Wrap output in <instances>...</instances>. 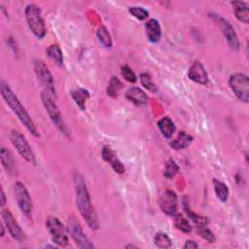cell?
Listing matches in <instances>:
<instances>
[{"instance_id":"7c38bea8","label":"cell","mask_w":249,"mask_h":249,"mask_svg":"<svg viewBox=\"0 0 249 249\" xmlns=\"http://www.w3.org/2000/svg\"><path fill=\"white\" fill-rule=\"evenodd\" d=\"M217 21H218V24L222 30V32H223L230 48L233 51H238L239 47H240L239 40H238L237 35H236L233 28L232 27V25L227 20H225L221 17H217Z\"/></svg>"},{"instance_id":"30bf717a","label":"cell","mask_w":249,"mask_h":249,"mask_svg":"<svg viewBox=\"0 0 249 249\" xmlns=\"http://www.w3.org/2000/svg\"><path fill=\"white\" fill-rule=\"evenodd\" d=\"M15 193L20 209L23 213L30 216L33 210V202L28 189L22 182H17L15 184Z\"/></svg>"},{"instance_id":"5bb4252c","label":"cell","mask_w":249,"mask_h":249,"mask_svg":"<svg viewBox=\"0 0 249 249\" xmlns=\"http://www.w3.org/2000/svg\"><path fill=\"white\" fill-rule=\"evenodd\" d=\"M188 77L191 81L198 83L200 85H207L208 84V74L202 64V62L196 61L190 66Z\"/></svg>"},{"instance_id":"8992f818","label":"cell","mask_w":249,"mask_h":249,"mask_svg":"<svg viewBox=\"0 0 249 249\" xmlns=\"http://www.w3.org/2000/svg\"><path fill=\"white\" fill-rule=\"evenodd\" d=\"M229 85L235 96L242 102L249 100V79L243 73H234L229 79Z\"/></svg>"},{"instance_id":"ffe728a7","label":"cell","mask_w":249,"mask_h":249,"mask_svg":"<svg viewBox=\"0 0 249 249\" xmlns=\"http://www.w3.org/2000/svg\"><path fill=\"white\" fill-rule=\"evenodd\" d=\"M158 128H159L160 132L162 133L163 137L167 140L171 139V137L173 136V134L176 131V127H175L174 123L169 117H164L158 122Z\"/></svg>"},{"instance_id":"277c9868","label":"cell","mask_w":249,"mask_h":249,"mask_svg":"<svg viewBox=\"0 0 249 249\" xmlns=\"http://www.w3.org/2000/svg\"><path fill=\"white\" fill-rule=\"evenodd\" d=\"M26 19L31 32L39 39L46 35V26L41 9L35 4H30L26 8Z\"/></svg>"},{"instance_id":"74e56055","label":"cell","mask_w":249,"mask_h":249,"mask_svg":"<svg viewBox=\"0 0 249 249\" xmlns=\"http://www.w3.org/2000/svg\"><path fill=\"white\" fill-rule=\"evenodd\" d=\"M126 247H127V248H130V247H137V246H135V245H132V244H131V245H128V246H126Z\"/></svg>"},{"instance_id":"836d02e7","label":"cell","mask_w":249,"mask_h":249,"mask_svg":"<svg viewBox=\"0 0 249 249\" xmlns=\"http://www.w3.org/2000/svg\"><path fill=\"white\" fill-rule=\"evenodd\" d=\"M198 233L200 236H202L203 239H205L207 242H211L214 243L216 241V237L213 234V233L208 230L205 227H202V228H198Z\"/></svg>"},{"instance_id":"d4e9b609","label":"cell","mask_w":249,"mask_h":249,"mask_svg":"<svg viewBox=\"0 0 249 249\" xmlns=\"http://www.w3.org/2000/svg\"><path fill=\"white\" fill-rule=\"evenodd\" d=\"M46 53L50 59H52L58 65L62 66L63 64V55L59 45L54 44L47 48Z\"/></svg>"},{"instance_id":"484cf974","label":"cell","mask_w":249,"mask_h":249,"mask_svg":"<svg viewBox=\"0 0 249 249\" xmlns=\"http://www.w3.org/2000/svg\"><path fill=\"white\" fill-rule=\"evenodd\" d=\"M96 37L98 42L105 48H111L112 47V39L109 31L107 29L103 26L99 27L96 31Z\"/></svg>"},{"instance_id":"603a6c76","label":"cell","mask_w":249,"mask_h":249,"mask_svg":"<svg viewBox=\"0 0 249 249\" xmlns=\"http://www.w3.org/2000/svg\"><path fill=\"white\" fill-rule=\"evenodd\" d=\"M71 96H72L74 102L76 103V105L81 110L86 109V102L90 97L89 91H87L85 89H77V90L71 92Z\"/></svg>"},{"instance_id":"8d00e7d4","label":"cell","mask_w":249,"mask_h":249,"mask_svg":"<svg viewBox=\"0 0 249 249\" xmlns=\"http://www.w3.org/2000/svg\"><path fill=\"white\" fill-rule=\"evenodd\" d=\"M5 234V232H4V226L1 225V236H3Z\"/></svg>"},{"instance_id":"f546056e","label":"cell","mask_w":249,"mask_h":249,"mask_svg":"<svg viewBox=\"0 0 249 249\" xmlns=\"http://www.w3.org/2000/svg\"><path fill=\"white\" fill-rule=\"evenodd\" d=\"M179 171V167L177 166V164L172 160H169L166 164V169H165V172L164 175L166 178L168 179H172Z\"/></svg>"},{"instance_id":"f1b7e54d","label":"cell","mask_w":249,"mask_h":249,"mask_svg":"<svg viewBox=\"0 0 249 249\" xmlns=\"http://www.w3.org/2000/svg\"><path fill=\"white\" fill-rule=\"evenodd\" d=\"M155 244L159 247V248H170L171 246V239L170 238V236L165 233H157L155 235Z\"/></svg>"},{"instance_id":"cb8c5ba5","label":"cell","mask_w":249,"mask_h":249,"mask_svg":"<svg viewBox=\"0 0 249 249\" xmlns=\"http://www.w3.org/2000/svg\"><path fill=\"white\" fill-rule=\"evenodd\" d=\"M213 187L216 194V197L222 202H226L229 198V188L228 186L223 183L222 181H219L217 179L213 180Z\"/></svg>"},{"instance_id":"5b68a950","label":"cell","mask_w":249,"mask_h":249,"mask_svg":"<svg viewBox=\"0 0 249 249\" xmlns=\"http://www.w3.org/2000/svg\"><path fill=\"white\" fill-rule=\"evenodd\" d=\"M46 227L51 234L54 243L61 247H65L68 244L67 230L57 217H48L46 220Z\"/></svg>"},{"instance_id":"d6a6232c","label":"cell","mask_w":249,"mask_h":249,"mask_svg":"<svg viewBox=\"0 0 249 249\" xmlns=\"http://www.w3.org/2000/svg\"><path fill=\"white\" fill-rule=\"evenodd\" d=\"M121 73H122V76L124 79H126L128 82H130V83H136L137 82V76L129 65H123L121 67Z\"/></svg>"},{"instance_id":"4dcf8cb0","label":"cell","mask_w":249,"mask_h":249,"mask_svg":"<svg viewBox=\"0 0 249 249\" xmlns=\"http://www.w3.org/2000/svg\"><path fill=\"white\" fill-rule=\"evenodd\" d=\"M140 81H141L142 86H143L145 89H147L148 91L153 92V93H155V92L158 91L157 86H156L155 83L153 82L152 77H151V75H150L149 73H147V72L141 73V74H140Z\"/></svg>"},{"instance_id":"2e32d148","label":"cell","mask_w":249,"mask_h":249,"mask_svg":"<svg viewBox=\"0 0 249 249\" xmlns=\"http://www.w3.org/2000/svg\"><path fill=\"white\" fill-rule=\"evenodd\" d=\"M0 158H1V163H2L3 168L9 174L14 175V176L18 175L19 170L17 167V163H16L12 153L9 150L2 147L1 150H0Z\"/></svg>"},{"instance_id":"ac0fdd59","label":"cell","mask_w":249,"mask_h":249,"mask_svg":"<svg viewBox=\"0 0 249 249\" xmlns=\"http://www.w3.org/2000/svg\"><path fill=\"white\" fill-rule=\"evenodd\" d=\"M146 35L151 43H158L162 37V31L160 24L157 20L151 19L145 25Z\"/></svg>"},{"instance_id":"4fadbf2b","label":"cell","mask_w":249,"mask_h":249,"mask_svg":"<svg viewBox=\"0 0 249 249\" xmlns=\"http://www.w3.org/2000/svg\"><path fill=\"white\" fill-rule=\"evenodd\" d=\"M2 218H3V222L5 223L7 230L9 232V233L11 234V236L19 241L24 240L25 238V233L22 230V228L20 227V225L18 224V222L15 220L13 214L8 210V209H3L1 212Z\"/></svg>"},{"instance_id":"52a82bcc","label":"cell","mask_w":249,"mask_h":249,"mask_svg":"<svg viewBox=\"0 0 249 249\" xmlns=\"http://www.w3.org/2000/svg\"><path fill=\"white\" fill-rule=\"evenodd\" d=\"M34 71L37 76V79L41 86L43 87V92H46L56 97V88L54 78L50 72L48 66L43 61L34 62Z\"/></svg>"},{"instance_id":"d6986e66","label":"cell","mask_w":249,"mask_h":249,"mask_svg":"<svg viewBox=\"0 0 249 249\" xmlns=\"http://www.w3.org/2000/svg\"><path fill=\"white\" fill-rule=\"evenodd\" d=\"M231 4L233 7V13L236 17V19L243 23V24H248L249 23V5L247 2H242V1H233L231 2Z\"/></svg>"},{"instance_id":"e575fe53","label":"cell","mask_w":249,"mask_h":249,"mask_svg":"<svg viewBox=\"0 0 249 249\" xmlns=\"http://www.w3.org/2000/svg\"><path fill=\"white\" fill-rule=\"evenodd\" d=\"M183 247L186 248V249H195V248H198L199 245H198L197 242H195L193 240H187Z\"/></svg>"},{"instance_id":"9a60e30c","label":"cell","mask_w":249,"mask_h":249,"mask_svg":"<svg viewBox=\"0 0 249 249\" xmlns=\"http://www.w3.org/2000/svg\"><path fill=\"white\" fill-rule=\"evenodd\" d=\"M101 157L102 159L108 163L111 168L114 170L115 172L122 174L124 172V167L122 164V162L118 159L115 152L111 149L110 146H104L101 151Z\"/></svg>"},{"instance_id":"4316f807","label":"cell","mask_w":249,"mask_h":249,"mask_svg":"<svg viewBox=\"0 0 249 249\" xmlns=\"http://www.w3.org/2000/svg\"><path fill=\"white\" fill-rule=\"evenodd\" d=\"M124 85L123 83L115 76H113L110 81H109V84H108V87H107V94L113 98H116L118 97L119 95V93L120 91L123 89Z\"/></svg>"},{"instance_id":"8fae6325","label":"cell","mask_w":249,"mask_h":249,"mask_svg":"<svg viewBox=\"0 0 249 249\" xmlns=\"http://www.w3.org/2000/svg\"><path fill=\"white\" fill-rule=\"evenodd\" d=\"M159 206L165 214L174 216L178 209V199L176 194L171 190L165 191L159 199Z\"/></svg>"},{"instance_id":"d590c367","label":"cell","mask_w":249,"mask_h":249,"mask_svg":"<svg viewBox=\"0 0 249 249\" xmlns=\"http://www.w3.org/2000/svg\"><path fill=\"white\" fill-rule=\"evenodd\" d=\"M6 203V198H5V194L3 189H1V206H4V204Z\"/></svg>"},{"instance_id":"7402d4cb","label":"cell","mask_w":249,"mask_h":249,"mask_svg":"<svg viewBox=\"0 0 249 249\" xmlns=\"http://www.w3.org/2000/svg\"><path fill=\"white\" fill-rule=\"evenodd\" d=\"M183 206H184V210L185 212L187 213L188 217L194 222V224L197 226V228H202V227H205L208 223H209V220L204 217V216H202V215H199L197 213H194L190 207H189V203L188 202H186V198L184 199L183 201Z\"/></svg>"},{"instance_id":"1f68e13d","label":"cell","mask_w":249,"mask_h":249,"mask_svg":"<svg viewBox=\"0 0 249 249\" xmlns=\"http://www.w3.org/2000/svg\"><path fill=\"white\" fill-rule=\"evenodd\" d=\"M129 12L133 17H135L140 21H144L149 17V12L142 7H138V6L131 7L129 9Z\"/></svg>"},{"instance_id":"44dd1931","label":"cell","mask_w":249,"mask_h":249,"mask_svg":"<svg viewBox=\"0 0 249 249\" xmlns=\"http://www.w3.org/2000/svg\"><path fill=\"white\" fill-rule=\"evenodd\" d=\"M193 141V138L186 134L185 132L181 131L178 135V137L171 142V147L173 148L174 150H182L187 148Z\"/></svg>"},{"instance_id":"6da1fadb","label":"cell","mask_w":249,"mask_h":249,"mask_svg":"<svg viewBox=\"0 0 249 249\" xmlns=\"http://www.w3.org/2000/svg\"><path fill=\"white\" fill-rule=\"evenodd\" d=\"M74 186L76 194V203L82 217L85 219V221L92 230H97L99 228V221L96 212L93 206L84 178L79 173H76L74 176Z\"/></svg>"},{"instance_id":"9c48e42d","label":"cell","mask_w":249,"mask_h":249,"mask_svg":"<svg viewBox=\"0 0 249 249\" xmlns=\"http://www.w3.org/2000/svg\"><path fill=\"white\" fill-rule=\"evenodd\" d=\"M67 231L70 233L72 239L76 245L80 248H93L94 245L91 242L89 237L84 233L80 223L77 221L74 215L70 216L67 221Z\"/></svg>"},{"instance_id":"83f0119b","label":"cell","mask_w":249,"mask_h":249,"mask_svg":"<svg viewBox=\"0 0 249 249\" xmlns=\"http://www.w3.org/2000/svg\"><path fill=\"white\" fill-rule=\"evenodd\" d=\"M174 226L176 229L181 231L182 233H189L192 232V226L188 222V220L182 214H175L174 215Z\"/></svg>"},{"instance_id":"ba28073f","label":"cell","mask_w":249,"mask_h":249,"mask_svg":"<svg viewBox=\"0 0 249 249\" xmlns=\"http://www.w3.org/2000/svg\"><path fill=\"white\" fill-rule=\"evenodd\" d=\"M10 140L13 146L17 149L19 154L30 164L36 165V158L34 152L32 151L30 143L26 138L18 131H12L10 135Z\"/></svg>"},{"instance_id":"3957f363","label":"cell","mask_w":249,"mask_h":249,"mask_svg":"<svg viewBox=\"0 0 249 249\" xmlns=\"http://www.w3.org/2000/svg\"><path fill=\"white\" fill-rule=\"evenodd\" d=\"M41 99H42V103H43L51 121L57 127V129L62 134H63L66 138H69L70 137L69 130L66 126V124L63 121L62 115V113L58 107V104L55 100L56 97H54L53 95H51L50 93H48L46 92H42Z\"/></svg>"},{"instance_id":"7a4b0ae2","label":"cell","mask_w":249,"mask_h":249,"mask_svg":"<svg viewBox=\"0 0 249 249\" xmlns=\"http://www.w3.org/2000/svg\"><path fill=\"white\" fill-rule=\"evenodd\" d=\"M0 92H1V96L5 100L6 104L12 109V111L17 115L19 120L22 122V124L27 128V130L35 138H39L40 134L35 126V124L28 111L25 109L23 104L21 103L18 96L14 93V92L11 90L9 85L2 81L0 84Z\"/></svg>"},{"instance_id":"e0dca14e","label":"cell","mask_w":249,"mask_h":249,"mask_svg":"<svg viewBox=\"0 0 249 249\" xmlns=\"http://www.w3.org/2000/svg\"><path fill=\"white\" fill-rule=\"evenodd\" d=\"M126 97L136 105H144L149 101V97L145 92L138 87L130 88L126 93Z\"/></svg>"}]
</instances>
